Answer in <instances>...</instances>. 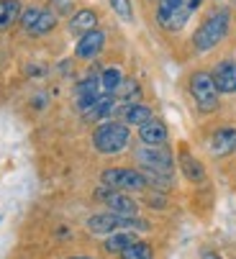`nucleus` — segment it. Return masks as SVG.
Returning <instances> with one entry per match:
<instances>
[{"instance_id": "obj_1", "label": "nucleus", "mask_w": 236, "mask_h": 259, "mask_svg": "<svg viewBox=\"0 0 236 259\" xmlns=\"http://www.w3.org/2000/svg\"><path fill=\"white\" fill-rule=\"evenodd\" d=\"M228 26H231V13L226 8L211 13L198 26V31L192 33V47L198 49V52H211L213 47H218L223 41V36L228 33Z\"/></svg>"}, {"instance_id": "obj_2", "label": "nucleus", "mask_w": 236, "mask_h": 259, "mask_svg": "<svg viewBox=\"0 0 236 259\" xmlns=\"http://www.w3.org/2000/svg\"><path fill=\"white\" fill-rule=\"evenodd\" d=\"M203 0H160L156 6V23L165 31H180L190 21L192 11L201 8Z\"/></svg>"}, {"instance_id": "obj_3", "label": "nucleus", "mask_w": 236, "mask_h": 259, "mask_svg": "<svg viewBox=\"0 0 236 259\" xmlns=\"http://www.w3.org/2000/svg\"><path fill=\"white\" fill-rule=\"evenodd\" d=\"M129 136H131V131L124 121H103L93 131V146L100 154H118L126 149Z\"/></svg>"}, {"instance_id": "obj_4", "label": "nucleus", "mask_w": 236, "mask_h": 259, "mask_svg": "<svg viewBox=\"0 0 236 259\" xmlns=\"http://www.w3.org/2000/svg\"><path fill=\"white\" fill-rule=\"evenodd\" d=\"M88 229L98 236H110L113 231H134V229H146L144 221L139 218H126V215H118L113 210L108 213H95L88 218Z\"/></svg>"}, {"instance_id": "obj_5", "label": "nucleus", "mask_w": 236, "mask_h": 259, "mask_svg": "<svg viewBox=\"0 0 236 259\" xmlns=\"http://www.w3.org/2000/svg\"><path fill=\"white\" fill-rule=\"evenodd\" d=\"M136 159L144 167V172H151V175L172 177V172H175V157L165 146H144V149L136 152Z\"/></svg>"}, {"instance_id": "obj_6", "label": "nucleus", "mask_w": 236, "mask_h": 259, "mask_svg": "<svg viewBox=\"0 0 236 259\" xmlns=\"http://www.w3.org/2000/svg\"><path fill=\"white\" fill-rule=\"evenodd\" d=\"M190 95L192 100L198 103V108L203 113H211L218 105V90H216V82L211 77V72H195L190 77Z\"/></svg>"}, {"instance_id": "obj_7", "label": "nucleus", "mask_w": 236, "mask_h": 259, "mask_svg": "<svg viewBox=\"0 0 236 259\" xmlns=\"http://www.w3.org/2000/svg\"><path fill=\"white\" fill-rule=\"evenodd\" d=\"M105 188H113V190H144L146 188V177L136 169H129V167H110V169H103L100 175Z\"/></svg>"}, {"instance_id": "obj_8", "label": "nucleus", "mask_w": 236, "mask_h": 259, "mask_svg": "<svg viewBox=\"0 0 236 259\" xmlns=\"http://www.w3.org/2000/svg\"><path fill=\"white\" fill-rule=\"evenodd\" d=\"M21 26L31 36H42V33H49L57 26V16L47 8H26L21 13Z\"/></svg>"}, {"instance_id": "obj_9", "label": "nucleus", "mask_w": 236, "mask_h": 259, "mask_svg": "<svg viewBox=\"0 0 236 259\" xmlns=\"http://www.w3.org/2000/svg\"><path fill=\"white\" fill-rule=\"evenodd\" d=\"M98 198H100L113 213H118V215H126V218H136V215H139V203H136L131 195L121 193V190L100 188V190H98Z\"/></svg>"}, {"instance_id": "obj_10", "label": "nucleus", "mask_w": 236, "mask_h": 259, "mask_svg": "<svg viewBox=\"0 0 236 259\" xmlns=\"http://www.w3.org/2000/svg\"><path fill=\"white\" fill-rule=\"evenodd\" d=\"M105 47V33L100 28H93L88 33H83L77 39V47H74V57L77 59H95Z\"/></svg>"}, {"instance_id": "obj_11", "label": "nucleus", "mask_w": 236, "mask_h": 259, "mask_svg": "<svg viewBox=\"0 0 236 259\" xmlns=\"http://www.w3.org/2000/svg\"><path fill=\"white\" fill-rule=\"evenodd\" d=\"M211 77H213L218 93H223V95L236 93V62H233V59H221V62L213 67Z\"/></svg>"}, {"instance_id": "obj_12", "label": "nucleus", "mask_w": 236, "mask_h": 259, "mask_svg": "<svg viewBox=\"0 0 236 259\" xmlns=\"http://www.w3.org/2000/svg\"><path fill=\"white\" fill-rule=\"evenodd\" d=\"M231 152H236V128L223 126L211 136V154L213 157H228Z\"/></svg>"}, {"instance_id": "obj_13", "label": "nucleus", "mask_w": 236, "mask_h": 259, "mask_svg": "<svg viewBox=\"0 0 236 259\" xmlns=\"http://www.w3.org/2000/svg\"><path fill=\"white\" fill-rule=\"evenodd\" d=\"M100 95H103V88H100V77L98 75H90V77H85L80 85H77V105H80V110H88Z\"/></svg>"}, {"instance_id": "obj_14", "label": "nucleus", "mask_w": 236, "mask_h": 259, "mask_svg": "<svg viewBox=\"0 0 236 259\" xmlns=\"http://www.w3.org/2000/svg\"><path fill=\"white\" fill-rule=\"evenodd\" d=\"M139 139L146 144V146H162L167 141V126L165 121L160 118H149L146 123L139 126Z\"/></svg>"}, {"instance_id": "obj_15", "label": "nucleus", "mask_w": 236, "mask_h": 259, "mask_svg": "<svg viewBox=\"0 0 236 259\" xmlns=\"http://www.w3.org/2000/svg\"><path fill=\"white\" fill-rule=\"evenodd\" d=\"M149 118H154L149 105H141V103H126V105L121 108V121H124L126 126H141V123H146Z\"/></svg>"}, {"instance_id": "obj_16", "label": "nucleus", "mask_w": 236, "mask_h": 259, "mask_svg": "<svg viewBox=\"0 0 236 259\" xmlns=\"http://www.w3.org/2000/svg\"><path fill=\"white\" fill-rule=\"evenodd\" d=\"M83 113H85L88 121H103V118H108V116L115 113V100H113V95L103 93L88 110H83Z\"/></svg>"}, {"instance_id": "obj_17", "label": "nucleus", "mask_w": 236, "mask_h": 259, "mask_svg": "<svg viewBox=\"0 0 236 259\" xmlns=\"http://www.w3.org/2000/svg\"><path fill=\"white\" fill-rule=\"evenodd\" d=\"M93 28H98V16H95V11H90V8L77 11V13L69 18V31L77 33V36H83V33H88V31H93Z\"/></svg>"}, {"instance_id": "obj_18", "label": "nucleus", "mask_w": 236, "mask_h": 259, "mask_svg": "<svg viewBox=\"0 0 236 259\" xmlns=\"http://www.w3.org/2000/svg\"><path fill=\"white\" fill-rule=\"evenodd\" d=\"M180 169L185 172V177L190 180V182H203L206 180V169H203V164L195 159L190 152H180Z\"/></svg>"}, {"instance_id": "obj_19", "label": "nucleus", "mask_w": 236, "mask_h": 259, "mask_svg": "<svg viewBox=\"0 0 236 259\" xmlns=\"http://www.w3.org/2000/svg\"><path fill=\"white\" fill-rule=\"evenodd\" d=\"M134 241H139L134 231H113V234L105 239V251H110V254H121V251L129 249Z\"/></svg>"}, {"instance_id": "obj_20", "label": "nucleus", "mask_w": 236, "mask_h": 259, "mask_svg": "<svg viewBox=\"0 0 236 259\" xmlns=\"http://www.w3.org/2000/svg\"><path fill=\"white\" fill-rule=\"evenodd\" d=\"M21 18V3L18 0H0V31L13 26Z\"/></svg>"}, {"instance_id": "obj_21", "label": "nucleus", "mask_w": 236, "mask_h": 259, "mask_svg": "<svg viewBox=\"0 0 236 259\" xmlns=\"http://www.w3.org/2000/svg\"><path fill=\"white\" fill-rule=\"evenodd\" d=\"M121 80H124L121 69H118V67H105V69H103V75H100V88H103V93L113 95L115 88L121 85Z\"/></svg>"}, {"instance_id": "obj_22", "label": "nucleus", "mask_w": 236, "mask_h": 259, "mask_svg": "<svg viewBox=\"0 0 236 259\" xmlns=\"http://www.w3.org/2000/svg\"><path fill=\"white\" fill-rule=\"evenodd\" d=\"M118 256H121V259H154V249L146 241H134L129 249H124Z\"/></svg>"}, {"instance_id": "obj_23", "label": "nucleus", "mask_w": 236, "mask_h": 259, "mask_svg": "<svg viewBox=\"0 0 236 259\" xmlns=\"http://www.w3.org/2000/svg\"><path fill=\"white\" fill-rule=\"evenodd\" d=\"M139 82L136 80H121V85L115 88V93H113V98H121L124 103H129V100H136L139 98Z\"/></svg>"}, {"instance_id": "obj_24", "label": "nucleus", "mask_w": 236, "mask_h": 259, "mask_svg": "<svg viewBox=\"0 0 236 259\" xmlns=\"http://www.w3.org/2000/svg\"><path fill=\"white\" fill-rule=\"evenodd\" d=\"M108 3H110V8L115 11V16L121 18V21H126V23H131V21H134L131 0H108Z\"/></svg>"}, {"instance_id": "obj_25", "label": "nucleus", "mask_w": 236, "mask_h": 259, "mask_svg": "<svg viewBox=\"0 0 236 259\" xmlns=\"http://www.w3.org/2000/svg\"><path fill=\"white\" fill-rule=\"evenodd\" d=\"M201 259H221V254H216V251H206Z\"/></svg>"}, {"instance_id": "obj_26", "label": "nucleus", "mask_w": 236, "mask_h": 259, "mask_svg": "<svg viewBox=\"0 0 236 259\" xmlns=\"http://www.w3.org/2000/svg\"><path fill=\"white\" fill-rule=\"evenodd\" d=\"M72 259H90V256H72Z\"/></svg>"}]
</instances>
